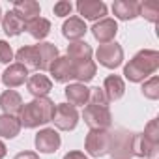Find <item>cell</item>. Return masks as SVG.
Returning a JSON list of instances; mask_svg holds the SVG:
<instances>
[{
	"label": "cell",
	"instance_id": "cell-28",
	"mask_svg": "<svg viewBox=\"0 0 159 159\" xmlns=\"http://www.w3.org/2000/svg\"><path fill=\"white\" fill-rule=\"evenodd\" d=\"M157 84H159L157 77H153L150 83H146V84L142 86V92H144V96H146V98H150V99H155V98H159V92L155 90V88H157Z\"/></svg>",
	"mask_w": 159,
	"mask_h": 159
},
{
	"label": "cell",
	"instance_id": "cell-25",
	"mask_svg": "<svg viewBox=\"0 0 159 159\" xmlns=\"http://www.w3.org/2000/svg\"><path fill=\"white\" fill-rule=\"evenodd\" d=\"M96 75V66L86 60V62H81V64H75V79H79V81H90V79H94Z\"/></svg>",
	"mask_w": 159,
	"mask_h": 159
},
{
	"label": "cell",
	"instance_id": "cell-32",
	"mask_svg": "<svg viewBox=\"0 0 159 159\" xmlns=\"http://www.w3.org/2000/svg\"><path fill=\"white\" fill-rule=\"evenodd\" d=\"M64 159H86L83 153H79V152H71V153H67Z\"/></svg>",
	"mask_w": 159,
	"mask_h": 159
},
{
	"label": "cell",
	"instance_id": "cell-24",
	"mask_svg": "<svg viewBox=\"0 0 159 159\" xmlns=\"http://www.w3.org/2000/svg\"><path fill=\"white\" fill-rule=\"evenodd\" d=\"M38 51H39V56H41V66H43V69H49L51 67V64L56 60V56H58V49L54 47V45H51V43H39L38 45Z\"/></svg>",
	"mask_w": 159,
	"mask_h": 159
},
{
	"label": "cell",
	"instance_id": "cell-27",
	"mask_svg": "<svg viewBox=\"0 0 159 159\" xmlns=\"http://www.w3.org/2000/svg\"><path fill=\"white\" fill-rule=\"evenodd\" d=\"M88 99H90V105H99V107H107V103H109L103 88H92Z\"/></svg>",
	"mask_w": 159,
	"mask_h": 159
},
{
	"label": "cell",
	"instance_id": "cell-30",
	"mask_svg": "<svg viewBox=\"0 0 159 159\" xmlns=\"http://www.w3.org/2000/svg\"><path fill=\"white\" fill-rule=\"evenodd\" d=\"M54 13L60 15V17L69 15L71 13V4L69 2H58V4H54Z\"/></svg>",
	"mask_w": 159,
	"mask_h": 159
},
{
	"label": "cell",
	"instance_id": "cell-1",
	"mask_svg": "<svg viewBox=\"0 0 159 159\" xmlns=\"http://www.w3.org/2000/svg\"><path fill=\"white\" fill-rule=\"evenodd\" d=\"M54 103L47 98H38L34 99L32 103L25 105L21 109V124L25 127H36V125H41V124H47L52 120L54 116Z\"/></svg>",
	"mask_w": 159,
	"mask_h": 159
},
{
	"label": "cell",
	"instance_id": "cell-7",
	"mask_svg": "<svg viewBox=\"0 0 159 159\" xmlns=\"http://www.w3.org/2000/svg\"><path fill=\"white\" fill-rule=\"evenodd\" d=\"M49 69L58 83H66L69 79H75V64L69 58H56Z\"/></svg>",
	"mask_w": 159,
	"mask_h": 159
},
{
	"label": "cell",
	"instance_id": "cell-9",
	"mask_svg": "<svg viewBox=\"0 0 159 159\" xmlns=\"http://www.w3.org/2000/svg\"><path fill=\"white\" fill-rule=\"evenodd\" d=\"M13 13L26 23H30L32 19L39 17V4L38 2H32V0H25V2H15L13 4Z\"/></svg>",
	"mask_w": 159,
	"mask_h": 159
},
{
	"label": "cell",
	"instance_id": "cell-26",
	"mask_svg": "<svg viewBox=\"0 0 159 159\" xmlns=\"http://www.w3.org/2000/svg\"><path fill=\"white\" fill-rule=\"evenodd\" d=\"M139 13H142L150 21H155L157 15H159V2H144V4H140V11Z\"/></svg>",
	"mask_w": 159,
	"mask_h": 159
},
{
	"label": "cell",
	"instance_id": "cell-11",
	"mask_svg": "<svg viewBox=\"0 0 159 159\" xmlns=\"http://www.w3.org/2000/svg\"><path fill=\"white\" fill-rule=\"evenodd\" d=\"M17 60L21 62V66L25 67H34V69H43L41 66V56H39V51H38V45L36 47H23L17 51Z\"/></svg>",
	"mask_w": 159,
	"mask_h": 159
},
{
	"label": "cell",
	"instance_id": "cell-2",
	"mask_svg": "<svg viewBox=\"0 0 159 159\" xmlns=\"http://www.w3.org/2000/svg\"><path fill=\"white\" fill-rule=\"evenodd\" d=\"M157 66H159V54L155 51H142L125 66V77L135 83L142 81L144 77H148L157 69Z\"/></svg>",
	"mask_w": 159,
	"mask_h": 159
},
{
	"label": "cell",
	"instance_id": "cell-17",
	"mask_svg": "<svg viewBox=\"0 0 159 159\" xmlns=\"http://www.w3.org/2000/svg\"><path fill=\"white\" fill-rule=\"evenodd\" d=\"M124 90H125V88H124V83H122V79H120V77L111 75V77L105 79V88H103V92H105V96H107L109 101L120 99L122 94H124Z\"/></svg>",
	"mask_w": 159,
	"mask_h": 159
},
{
	"label": "cell",
	"instance_id": "cell-20",
	"mask_svg": "<svg viewBox=\"0 0 159 159\" xmlns=\"http://www.w3.org/2000/svg\"><path fill=\"white\" fill-rule=\"evenodd\" d=\"M21 129V122L15 118V116H10V114H4L0 116V135L6 137V139H13Z\"/></svg>",
	"mask_w": 159,
	"mask_h": 159
},
{
	"label": "cell",
	"instance_id": "cell-33",
	"mask_svg": "<svg viewBox=\"0 0 159 159\" xmlns=\"http://www.w3.org/2000/svg\"><path fill=\"white\" fill-rule=\"evenodd\" d=\"M4 155H6V146H4L2 142H0V159H2Z\"/></svg>",
	"mask_w": 159,
	"mask_h": 159
},
{
	"label": "cell",
	"instance_id": "cell-8",
	"mask_svg": "<svg viewBox=\"0 0 159 159\" xmlns=\"http://www.w3.org/2000/svg\"><path fill=\"white\" fill-rule=\"evenodd\" d=\"M36 146L39 152H45V153L56 152L60 146V135L54 129H43L36 137Z\"/></svg>",
	"mask_w": 159,
	"mask_h": 159
},
{
	"label": "cell",
	"instance_id": "cell-13",
	"mask_svg": "<svg viewBox=\"0 0 159 159\" xmlns=\"http://www.w3.org/2000/svg\"><path fill=\"white\" fill-rule=\"evenodd\" d=\"M92 32H94L96 39H99L103 45L105 43H111V39L116 36V23L112 19H103V21H99L92 28Z\"/></svg>",
	"mask_w": 159,
	"mask_h": 159
},
{
	"label": "cell",
	"instance_id": "cell-19",
	"mask_svg": "<svg viewBox=\"0 0 159 159\" xmlns=\"http://www.w3.org/2000/svg\"><path fill=\"white\" fill-rule=\"evenodd\" d=\"M66 96L69 99V105H84L90 98V92L83 84H71L66 88Z\"/></svg>",
	"mask_w": 159,
	"mask_h": 159
},
{
	"label": "cell",
	"instance_id": "cell-23",
	"mask_svg": "<svg viewBox=\"0 0 159 159\" xmlns=\"http://www.w3.org/2000/svg\"><path fill=\"white\" fill-rule=\"evenodd\" d=\"M36 39H43L47 34H49V30H51V23L47 21V19H43V17H36V19H32L30 23H26V26H25Z\"/></svg>",
	"mask_w": 159,
	"mask_h": 159
},
{
	"label": "cell",
	"instance_id": "cell-29",
	"mask_svg": "<svg viewBox=\"0 0 159 159\" xmlns=\"http://www.w3.org/2000/svg\"><path fill=\"white\" fill-rule=\"evenodd\" d=\"M11 56H13L11 47H10L6 41H0V62L6 64V62H10V60H11Z\"/></svg>",
	"mask_w": 159,
	"mask_h": 159
},
{
	"label": "cell",
	"instance_id": "cell-5",
	"mask_svg": "<svg viewBox=\"0 0 159 159\" xmlns=\"http://www.w3.org/2000/svg\"><path fill=\"white\" fill-rule=\"evenodd\" d=\"M77 118H79V114H77L75 107L69 105V103H62L54 109L52 122L56 124V127H60L64 131H69L77 125Z\"/></svg>",
	"mask_w": 159,
	"mask_h": 159
},
{
	"label": "cell",
	"instance_id": "cell-10",
	"mask_svg": "<svg viewBox=\"0 0 159 159\" xmlns=\"http://www.w3.org/2000/svg\"><path fill=\"white\" fill-rule=\"evenodd\" d=\"M26 75H28V71H26L25 66L13 64V66H10V67L4 71L2 81H4L10 88H15V86H21V84L26 81Z\"/></svg>",
	"mask_w": 159,
	"mask_h": 159
},
{
	"label": "cell",
	"instance_id": "cell-6",
	"mask_svg": "<svg viewBox=\"0 0 159 159\" xmlns=\"http://www.w3.org/2000/svg\"><path fill=\"white\" fill-rule=\"evenodd\" d=\"M124 52L120 49L118 43H105L98 49V60L99 64H103L105 67H116L122 64Z\"/></svg>",
	"mask_w": 159,
	"mask_h": 159
},
{
	"label": "cell",
	"instance_id": "cell-22",
	"mask_svg": "<svg viewBox=\"0 0 159 159\" xmlns=\"http://www.w3.org/2000/svg\"><path fill=\"white\" fill-rule=\"evenodd\" d=\"M2 26H4V32L8 34V36H17V34H21L23 30H25V21H21L13 11H8L6 15H4V21H2Z\"/></svg>",
	"mask_w": 159,
	"mask_h": 159
},
{
	"label": "cell",
	"instance_id": "cell-14",
	"mask_svg": "<svg viewBox=\"0 0 159 159\" xmlns=\"http://www.w3.org/2000/svg\"><path fill=\"white\" fill-rule=\"evenodd\" d=\"M77 10L84 19H92V21L101 19L107 13V6L103 2H79Z\"/></svg>",
	"mask_w": 159,
	"mask_h": 159
},
{
	"label": "cell",
	"instance_id": "cell-3",
	"mask_svg": "<svg viewBox=\"0 0 159 159\" xmlns=\"http://www.w3.org/2000/svg\"><path fill=\"white\" fill-rule=\"evenodd\" d=\"M112 144V135H109L103 129H92L90 135L86 137V152L94 157H101L111 150Z\"/></svg>",
	"mask_w": 159,
	"mask_h": 159
},
{
	"label": "cell",
	"instance_id": "cell-18",
	"mask_svg": "<svg viewBox=\"0 0 159 159\" xmlns=\"http://www.w3.org/2000/svg\"><path fill=\"white\" fill-rule=\"evenodd\" d=\"M112 10H114V15L120 17V19H133V17L139 15L140 4H137V2H127V0H120V2H114Z\"/></svg>",
	"mask_w": 159,
	"mask_h": 159
},
{
	"label": "cell",
	"instance_id": "cell-15",
	"mask_svg": "<svg viewBox=\"0 0 159 159\" xmlns=\"http://www.w3.org/2000/svg\"><path fill=\"white\" fill-rule=\"evenodd\" d=\"M51 88H52V84H51V81H49L45 75H39L38 73V75H32L28 79V90L36 98H45L51 92Z\"/></svg>",
	"mask_w": 159,
	"mask_h": 159
},
{
	"label": "cell",
	"instance_id": "cell-21",
	"mask_svg": "<svg viewBox=\"0 0 159 159\" xmlns=\"http://www.w3.org/2000/svg\"><path fill=\"white\" fill-rule=\"evenodd\" d=\"M86 32V26L84 23L79 19V17H71L69 21L64 23V36L69 38V39H79V38H83Z\"/></svg>",
	"mask_w": 159,
	"mask_h": 159
},
{
	"label": "cell",
	"instance_id": "cell-16",
	"mask_svg": "<svg viewBox=\"0 0 159 159\" xmlns=\"http://www.w3.org/2000/svg\"><path fill=\"white\" fill-rule=\"evenodd\" d=\"M67 58L73 62V64H81V62H86L90 60L92 56V49L88 43H83V41H77V43H71L67 47Z\"/></svg>",
	"mask_w": 159,
	"mask_h": 159
},
{
	"label": "cell",
	"instance_id": "cell-31",
	"mask_svg": "<svg viewBox=\"0 0 159 159\" xmlns=\"http://www.w3.org/2000/svg\"><path fill=\"white\" fill-rule=\"evenodd\" d=\"M15 159H39V157L36 153H32V152H21V153L15 155Z\"/></svg>",
	"mask_w": 159,
	"mask_h": 159
},
{
	"label": "cell",
	"instance_id": "cell-12",
	"mask_svg": "<svg viewBox=\"0 0 159 159\" xmlns=\"http://www.w3.org/2000/svg\"><path fill=\"white\" fill-rule=\"evenodd\" d=\"M0 107H2V111H4L6 114H10V116L21 112V109H23L21 96H19L17 92H13V90L4 92L2 96H0Z\"/></svg>",
	"mask_w": 159,
	"mask_h": 159
},
{
	"label": "cell",
	"instance_id": "cell-4",
	"mask_svg": "<svg viewBox=\"0 0 159 159\" xmlns=\"http://www.w3.org/2000/svg\"><path fill=\"white\" fill-rule=\"evenodd\" d=\"M84 122L92 127V129H103L107 125H111V112L107 107H99V105H88L83 112Z\"/></svg>",
	"mask_w": 159,
	"mask_h": 159
}]
</instances>
